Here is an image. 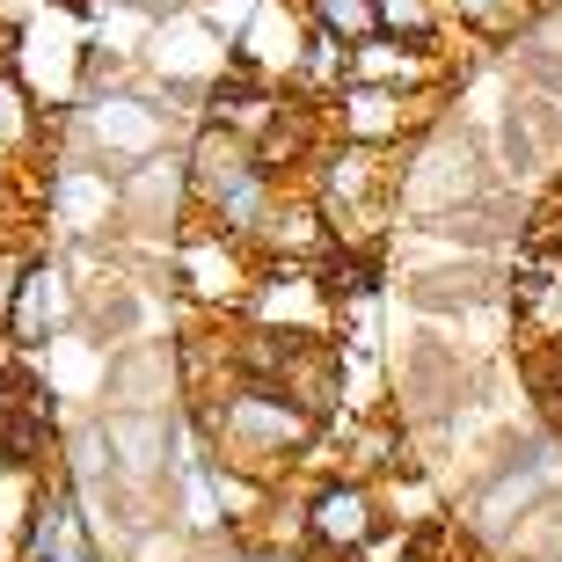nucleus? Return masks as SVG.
<instances>
[{"mask_svg":"<svg viewBox=\"0 0 562 562\" xmlns=\"http://www.w3.org/2000/svg\"><path fill=\"white\" fill-rule=\"evenodd\" d=\"M183 409L198 417V431L212 438V460H227L241 475H263V482H285V475H300V468H314L322 446H329V424L307 417L285 387L249 380V373L227 380L212 402H183Z\"/></svg>","mask_w":562,"mask_h":562,"instance_id":"nucleus-1","label":"nucleus"},{"mask_svg":"<svg viewBox=\"0 0 562 562\" xmlns=\"http://www.w3.org/2000/svg\"><path fill=\"white\" fill-rule=\"evenodd\" d=\"M183 161H190V198H198V220L256 249V234H263L271 205L285 198V183H278L271 168L249 154V139H241V132L212 125V117L183 139Z\"/></svg>","mask_w":562,"mask_h":562,"instance_id":"nucleus-2","label":"nucleus"},{"mask_svg":"<svg viewBox=\"0 0 562 562\" xmlns=\"http://www.w3.org/2000/svg\"><path fill=\"white\" fill-rule=\"evenodd\" d=\"M373 541H380V490L366 475L329 468L300 490V548L314 562H358Z\"/></svg>","mask_w":562,"mask_h":562,"instance_id":"nucleus-3","label":"nucleus"},{"mask_svg":"<svg viewBox=\"0 0 562 562\" xmlns=\"http://www.w3.org/2000/svg\"><path fill=\"white\" fill-rule=\"evenodd\" d=\"M190 227H198V198H190L183 146H161L154 161L125 168V241H139V249H176Z\"/></svg>","mask_w":562,"mask_h":562,"instance_id":"nucleus-4","label":"nucleus"},{"mask_svg":"<svg viewBox=\"0 0 562 562\" xmlns=\"http://www.w3.org/2000/svg\"><path fill=\"white\" fill-rule=\"evenodd\" d=\"M44 212L59 241H117L125 234V176L103 161H52Z\"/></svg>","mask_w":562,"mask_h":562,"instance_id":"nucleus-5","label":"nucleus"},{"mask_svg":"<svg viewBox=\"0 0 562 562\" xmlns=\"http://www.w3.org/2000/svg\"><path fill=\"white\" fill-rule=\"evenodd\" d=\"M81 329V278L66 271L59 256H30V278H22V300L15 314H8V336L15 344H30V351H44L52 336Z\"/></svg>","mask_w":562,"mask_h":562,"instance_id":"nucleus-6","label":"nucleus"},{"mask_svg":"<svg viewBox=\"0 0 562 562\" xmlns=\"http://www.w3.org/2000/svg\"><path fill=\"white\" fill-rule=\"evenodd\" d=\"M307 15H300V0H256V15L241 22V37H234V66L256 74V81H278L285 88L300 74V52H307Z\"/></svg>","mask_w":562,"mask_h":562,"instance_id":"nucleus-7","label":"nucleus"},{"mask_svg":"<svg viewBox=\"0 0 562 562\" xmlns=\"http://www.w3.org/2000/svg\"><path fill=\"white\" fill-rule=\"evenodd\" d=\"M329 241H336V227H329V212H322V198H314L307 183H292L271 205L263 234H256V256H263V263H314Z\"/></svg>","mask_w":562,"mask_h":562,"instance_id":"nucleus-8","label":"nucleus"},{"mask_svg":"<svg viewBox=\"0 0 562 562\" xmlns=\"http://www.w3.org/2000/svg\"><path fill=\"white\" fill-rule=\"evenodd\" d=\"M460 37H475L482 52H512L541 30V0H446Z\"/></svg>","mask_w":562,"mask_h":562,"instance_id":"nucleus-9","label":"nucleus"},{"mask_svg":"<svg viewBox=\"0 0 562 562\" xmlns=\"http://www.w3.org/2000/svg\"><path fill=\"white\" fill-rule=\"evenodd\" d=\"M37 139H44V103H37V88L15 74V59H0V154H8V161H22Z\"/></svg>","mask_w":562,"mask_h":562,"instance_id":"nucleus-10","label":"nucleus"},{"mask_svg":"<svg viewBox=\"0 0 562 562\" xmlns=\"http://www.w3.org/2000/svg\"><path fill=\"white\" fill-rule=\"evenodd\" d=\"M446 0H380V37H402V44H424V52H446Z\"/></svg>","mask_w":562,"mask_h":562,"instance_id":"nucleus-11","label":"nucleus"},{"mask_svg":"<svg viewBox=\"0 0 562 562\" xmlns=\"http://www.w3.org/2000/svg\"><path fill=\"white\" fill-rule=\"evenodd\" d=\"M314 37H336V44H366L380 37V0H300Z\"/></svg>","mask_w":562,"mask_h":562,"instance_id":"nucleus-12","label":"nucleus"},{"mask_svg":"<svg viewBox=\"0 0 562 562\" xmlns=\"http://www.w3.org/2000/svg\"><path fill=\"white\" fill-rule=\"evenodd\" d=\"M30 256H37V249H22V241H0V329H8V314H15V300H22Z\"/></svg>","mask_w":562,"mask_h":562,"instance_id":"nucleus-13","label":"nucleus"},{"mask_svg":"<svg viewBox=\"0 0 562 562\" xmlns=\"http://www.w3.org/2000/svg\"><path fill=\"white\" fill-rule=\"evenodd\" d=\"M541 15H562V0H541Z\"/></svg>","mask_w":562,"mask_h":562,"instance_id":"nucleus-14","label":"nucleus"},{"mask_svg":"<svg viewBox=\"0 0 562 562\" xmlns=\"http://www.w3.org/2000/svg\"><path fill=\"white\" fill-rule=\"evenodd\" d=\"M0 59H8V44H0Z\"/></svg>","mask_w":562,"mask_h":562,"instance_id":"nucleus-15","label":"nucleus"}]
</instances>
